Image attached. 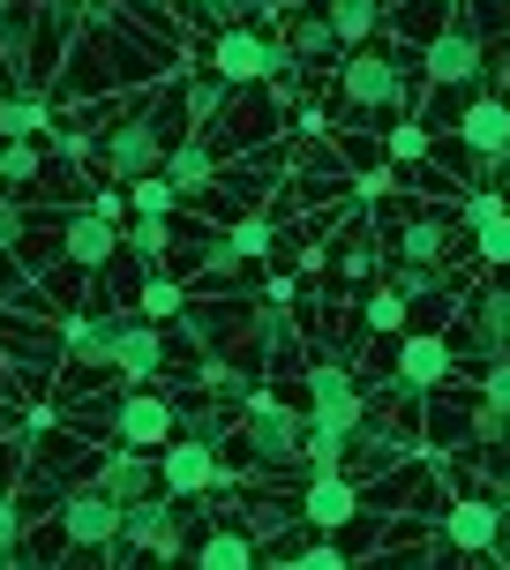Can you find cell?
Instances as JSON below:
<instances>
[{
	"instance_id": "obj_1",
	"label": "cell",
	"mask_w": 510,
	"mask_h": 570,
	"mask_svg": "<svg viewBox=\"0 0 510 570\" xmlns=\"http://www.w3.org/2000/svg\"><path fill=\"white\" fill-rule=\"evenodd\" d=\"M375 405L369 391L353 383V368H339V361H315L308 368V473H331V465H345V451H353V428L369 421Z\"/></svg>"
},
{
	"instance_id": "obj_2",
	"label": "cell",
	"mask_w": 510,
	"mask_h": 570,
	"mask_svg": "<svg viewBox=\"0 0 510 570\" xmlns=\"http://www.w3.org/2000/svg\"><path fill=\"white\" fill-rule=\"evenodd\" d=\"M241 451L255 473H308V405H285L278 391H248L241 399Z\"/></svg>"
},
{
	"instance_id": "obj_3",
	"label": "cell",
	"mask_w": 510,
	"mask_h": 570,
	"mask_svg": "<svg viewBox=\"0 0 510 570\" xmlns=\"http://www.w3.org/2000/svg\"><path fill=\"white\" fill-rule=\"evenodd\" d=\"M398 106H405V60L375 53V46L345 53V68H339V114L345 120H383V128H391Z\"/></svg>"
},
{
	"instance_id": "obj_4",
	"label": "cell",
	"mask_w": 510,
	"mask_h": 570,
	"mask_svg": "<svg viewBox=\"0 0 510 570\" xmlns=\"http://www.w3.org/2000/svg\"><path fill=\"white\" fill-rule=\"evenodd\" d=\"M301 68V53L285 38H263L255 23H233V30H210V76H226L233 90L241 83H285Z\"/></svg>"
},
{
	"instance_id": "obj_5",
	"label": "cell",
	"mask_w": 510,
	"mask_h": 570,
	"mask_svg": "<svg viewBox=\"0 0 510 570\" xmlns=\"http://www.w3.org/2000/svg\"><path fill=\"white\" fill-rule=\"evenodd\" d=\"M90 158H98V173H114V180H143V173L166 166V136H158L150 114H120L106 136L90 142Z\"/></svg>"
},
{
	"instance_id": "obj_6",
	"label": "cell",
	"mask_w": 510,
	"mask_h": 570,
	"mask_svg": "<svg viewBox=\"0 0 510 570\" xmlns=\"http://www.w3.org/2000/svg\"><path fill=\"white\" fill-rule=\"evenodd\" d=\"M114 443H136V451H166L173 435H180V399H166L158 383H136V391H120L114 399Z\"/></svg>"
},
{
	"instance_id": "obj_7",
	"label": "cell",
	"mask_w": 510,
	"mask_h": 570,
	"mask_svg": "<svg viewBox=\"0 0 510 570\" xmlns=\"http://www.w3.org/2000/svg\"><path fill=\"white\" fill-rule=\"evenodd\" d=\"M233 473L218 465V443H203V435H173L166 451H158V488H166L173 503H203V495H218Z\"/></svg>"
},
{
	"instance_id": "obj_8",
	"label": "cell",
	"mask_w": 510,
	"mask_h": 570,
	"mask_svg": "<svg viewBox=\"0 0 510 570\" xmlns=\"http://www.w3.org/2000/svg\"><path fill=\"white\" fill-rule=\"evenodd\" d=\"M120 518H128V503H114L98 481L60 495V533H68V548H76V556H106V548L120 541Z\"/></svg>"
},
{
	"instance_id": "obj_9",
	"label": "cell",
	"mask_w": 510,
	"mask_h": 570,
	"mask_svg": "<svg viewBox=\"0 0 510 570\" xmlns=\"http://www.w3.org/2000/svg\"><path fill=\"white\" fill-rule=\"evenodd\" d=\"M353 518H361V481H353L345 465L301 481V525H308V533H345Z\"/></svg>"
},
{
	"instance_id": "obj_10",
	"label": "cell",
	"mask_w": 510,
	"mask_h": 570,
	"mask_svg": "<svg viewBox=\"0 0 510 570\" xmlns=\"http://www.w3.org/2000/svg\"><path fill=\"white\" fill-rule=\"evenodd\" d=\"M458 353H473V361H496L510 353V271L496 285H481L473 301H465V331H458Z\"/></svg>"
},
{
	"instance_id": "obj_11",
	"label": "cell",
	"mask_w": 510,
	"mask_h": 570,
	"mask_svg": "<svg viewBox=\"0 0 510 570\" xmlns=\"http://www.w3.org/2000/svg\"><path fill=\"white\" fill-rule=\"evenodd\" d=\"M120 541L150 548V556H188V525H180V511H173V495L158 488V495H143V503H128V518H120Z\"/></svg>"
},
{
	"instance_id": "obj_12",
	"label": "cell",
	"mask_w": 510,
	"mask_h": 570,
	"mask_svg": "<svg viewBox=\"0 0 510 570\" xmlns=\"http://www.w3.org/2000/svg\"><path fill=\"white\" fill-rule=\"evenodd\" d=\"M421 68H428V83H435V90H473V83H481V68H488V46L473 38V30H435L428 53H421Z\"/></svg>"
},
{
	"instance_id": "obj_13",
	"label": "cell",
	"mask_w": 510,
	"mask_h": 570,
	"mask_svg": "<svg viewBox=\"0 0 510 570\" xmlns=\"http://www.w3.org/2000/svg\"><path fill=\"white\" fill-rule=\"evenodd\" d=\"M503 525H510V518H503V503H496V495H458L451 518H443L435 533H443V548H451V556H488Z\"/></svg>"
},
{
	"instance_id": "obj_14",
	"label": "cell",
	"mask_w": 510,
	"mask_h": 570,
	"mask_svg": "<svg viewBox=\"0 0 510 570\" xmlns=\"http://www.w3.org/2000/svg\"><path fill=\"white\" fill-rule=\"evenodd\" d=\"M128 240H120V218L106 210H76V218H60V256L76 263V271H106Z\"/></svg>"
},
{
	"instance_id": "obj_15",
	"label": "cell",
	"mask_w": 510,
	"mask_h": 570,
	"mask_svg": "<svg viewBox=\"0 0 510 570\" xmlns=\"http://www.w3.org/2000/svg\"><path fill=\"white\" fill-rule=\"evenodd\" d=\"M90 481L106 488L114 503H143V495H158V451H136V443H120V451L90 458Z\"/></svg>"
},
{
	"instance_id": "obj_16",
	"label": "cell",
	"mask_w": 510,
	"mask_h": 570,
	"mask_svg": "<svg viewBox=\"0 0 510 570\" xmlns=\"http://www.w3.org/2000/svg\"><path fill=\"white\" fill-rule=\"evenodd\" d=\"M458 142H465L473 158H510V98H503V90L465 98V114H458Z\"/></svg>"
},
{
	"instance_id": "obj_17",
	"label": "cell",
	"mask_w": 510,
	"mask_h": 570,
	"mask_svg": "<svg viewBox=\"0 0 510 570\" xmlns=\"http://www.w3.org/2000/svg\"><path fill=\"white\" fill-rule=\"evenodd\" d=\"M136 323V308H98V315H76L68 323V361L76 368H114L120 353V331Z\"/></svg>"
},
{
	"instance_id": "obj_18",
	"label": "cell",
	"mask_w": 510,
	"mask_h": 570,
	"mask_svg": "<svg viewBox=\"0 0 510 570\" xmlns=\"http://www.w3.org/2000/svg\"><path fill=\"white\" fill-rule=\"evenodd\" d=\"M391 361L405 383H421V391H435V383H451L458 375V345L435 338V331H405V338L391 345Z\"/></svg>"
},
{
	"instance_id": "obj_19",
	"label": "cell",
	"mask_w": 510,
	"mask_h": 570,
	"mask_svg": "<svg viewBox=\"0 0 510 570\" xmlns=\"http://www.w3.org/2000/svg\"><path fill=\"white\" fill-rule=\"evenodd\" d=\"M114 375H120V391H136V383H158V375H166V331H158L150 315H136V323L120 331Z\"/></svg>"
},
{
	"instance_id": "obj_20",
	"label": "cell",
	"mask_w": 510,
	"mask_h": 570,
	"mask_svg": "<svg viewBox=\"0 0 510 570\" xmlns=\"http://www.w3.org/2000/svg\"><path fill=\"white\" fill-rule=\"evenodd\" d=\"M0 353H8V368H23V375H53V361L68 353V338H53V331H23V323H0Z\"/></svg>"
},
{
	"instance_id": "obj_21",
	"label": "cell",
	"mask_w": 510,
	"mask_h": 570,
	"mask_svg": "<svg viewBox=\"0 0 510 570\" xmlns=\"http://www.w3.org/2000/svg\"><path fill=\"white\" fill-rule=\"evenodd\" d=\"M188 556H196L203 570H248V563H263V541H255V533H241V525H210Z\"/></svg>"
},
{
	"instance_id": "obj_22",
	"label": "cell",
	"mask_w": 510,
	"mask_h": 570,
	"mask_svg": "<svg viewBox=\"0 0 510 570\" xmlns=\"http://www.w3.org/2000/svg\"><path fill=\"white\" fill-rule=\"evenodd\" d=\"M443 248H451V226H443L435 210H413V218L398 226V256H413V263H443Z\"/></svg>"
},
{
	"instance_id": "obj_23",
	"label": "cell",
	"mask_w": 510,
	"mask_h": 570,
	"mask_svg": "<svg viewBox=\"0 0 510 570\" xmlns=\"http://www.w3.org/2000/svg\"><path fill=\"white\" fill-rule=\"evenodd\" d=\"M166 173H173L180 196H196V188H210L218 158H210V142H203V136H188V142H173V150H166Z\"/></svg>"
},
{
	"instance_id": "obj_24",
	"label": "cell",
	"mask_w": 510,
	"mask_h": 570,
	"mask_svg": "<svg viewBox=\"0 0 510 570\" xmlns=\"http://www.w3.org/2000/svg\"><path fill=\"white\" fill-rule=\"evenodd\" d=\"M136 315H150V323H173V315H188V285L166 278V271H143V285H136Z\"/></svg>"
},
{
	"instance_id": "obj_25",
	"label": "cell",
	"mask_w": 510,
	"mask_h": 570,
	"mask_svg": "<svg viewBox=\"0 0 510 570\" xmlns=\"http://www.w3.org/2000/svg\"><path fill=\"white\" fill-rule=\"evenodd\" d=\"M285 46H293V53H301V60H323V53H331V46H345V38H339V23H331L323 8H301V16L285 23Z\"/></svg>"
},
{
	"instance_id": "obj_26",
	"label": "cell",
	"mask_w": 510,
	"mask_h": 570,
	"mask_svg": "<svg viewBox=\"0 0 510 570\" xmlns=\"http://www.w3.org/2000/svg\"><path fill=\"white\" fill-rule=\"evenodd\" d=\"M391 285L405 293V301H435V293H458V278L443 271V263H413V256H398V263H391Z\"/></svg>"
},
{
	"instance_id": "obj_27",
	"label": "cell",
	"mask_w": 510,
	"mask_h": 570,
	"mask_svg": "<svg viewBox=\"0 0 510 570\" xmlns=\"http://www.w3.org/2000/svg\"><path fill=\"white\" fill-rule=\"evenodd\" d=\"M46 120H53V106H46L38 90H8V98H0V142L8 136H46Z\"/></svg>"
},
{
	"instance_id": "obj_28",
	"label": "cell",
	"mask_w": 510,
	"mask_h": 570,
	"mask_svg": "<svg viewBox=\"0 0 510 570\" xmlns=\"http://www.w3.org/2000/svg\"><path fill=\"white\" fill-rule=\"evenodd\" d=\"M323 16L339 23L345 46H369L375 30H383V0H323Z\"/></svg>"
},
{
	"instance_id": "obj_29",
	"label": "cell",
	"mask_w": 510,
	"mask_h": 570,
	"mask_svg": "<svg viewBox=\"0 0 510 570\" xmlns=\"http://www.w3.org/2000/svg\"><path fill=\"white\" fill-rule=\"evenodd\" d=\"M405 308H413V301H405L398 285H375L369 301H361V323H369L375 338H398V331H405Z\"/></svg>"
},
{
	"instance_id": "obj_30",
	"label": "cell",
	"mask_w": 510,
	"mask_h": 570,
	"mask_svg": "<svg viewBox=\"0 0 510 570\" xmlns=\"http://www.w3.org/2000/svg\"><path fill=\"white\" fill-rule=\"evenodd\" d=\"M226 405H218V391H210V399H180V435H203V443H218V435H226Z\"/></svg>"
},
{
	"instance_id": "obj_31",
	"label": "cell",
	"mask_w": 510,
	"mask_h": 570,
	"mask_svg": "<svg viewBox=\"0 0 510 570\" xmlns=\"http://www.w3.org/2000/svg\"><path fill=\"white\" fill-rule=\"evenodd\" d=\"M120 240H128V256H136V263H158V256L173 248V226H166V218H143V210H136V226H120Z\"/></svg>"
},
{
	"instance_id": "obj_32",
	"label": "cell",
	"mask_w": 510,
	"mask_h": 570,
	"mask_svg": "<svg viewBox=\"0 0 510 570\" xmlns=\"http://www.w3.org/2000/svg\"><path fill=\"white\" fill-rule=\"evenodd\" d=\"M473 248H481L488 271H510V203L496 210V218H481V226H473Z\"/></svg>"
},
{
	"instance_id": "obj_33",
	"label": "cell",
	"mask_w": 510,
	"mask_h": 570,
	"mask_svg": "<svg viewBox=\"0 0 510 570\" xmlns=\"http://www.w3.org/2000/svg\"><path fill=\"white\" fill-rule=\"evenodd\" d=\"M46 158H38V136H8L0 142V180H38Z\"/></svg>"
},
{
	"instance_id": "obj_34",
	"label": "cell",
	"mask_w": 510,
	"mask_h": 570,
	"mask_svg": "<svg viewBox=\"0 0 510 570\" xmlns=\"http://www.w3.org/2000/svg\"><path fill=\"white\" fill-rule=\"evenodd\" d=\"M188 16L210 23V30H233V23H255V16H263V0H196Z\"/></svg>"
},
{
	"instance_id": "obj_35",
	"label": "cell",
	"mask_w": 510,
	"mask_h": 570,
	"mask_svg": "<svg viewBox=\"0 0 510 570\" xmlns=\"http://www.w3.org/2000/svg\"><path fill=\"white\" fill-rule=\"evenodd\" d=\"M226 106H233V83H226V76H196V83H188V114H196V120H218Z\"/></svg>"
},
{
	"instance_id": "obj_36",
	"label": "cell",
	"mask_w": 510,
	"mask_h": 570,
	"mask_svg": "<svg viewBox=\"0 0 510 570\" xmlns=\"http://www.w3.org/2000/svg\"><path fill=\"white\" fill-rule=\"evenodd\" d=\"M271 240H278L271 218H233V248H241V263H263V256H271Z\"/></svg>"
},
{
	"instance_id": "obj_37",
	"label": "cell",
	"mask_w": 510,
	"mask_h": 570,
	"mask_svg": "<svg viewBox=\"0 0 510 570\" xmlns=\"http://www.w3.org/2000/svg\"><path fill=\"white\" fill-rule=\"evenodd\" d=\"M421 150H428V128H421V120H391V128H383V158H405V166H413Z\"/></svg>"
},
{
	"instance_id": "obj_38",
	"label": "cell",
	"mask_w": 510,
	"mask_h": 570,
	"mask_svg": "<svg viewBox=\"0 0 510 570\" xmlns=\"http://www.w3.org/2000/svg\"><path fill=\"white\" fill-rule=\"evenodd\" d=\"M481 405H496V413H510V353H496V361H481Z\"/></svg>"
},
{
	"instance_id": "obj_39",
	"label": "cell",
	"mask_w": 510,
	"mask_h": 570,
	"mask_svg": "<svg viewBox=\"0 0 510 570\" xmlns=\"http://www.w3.org/2000/svg\"><path fill=\"white\" fill-rule=\"evenodd\" d=\"M203 391H218V399H248V375H241V368H218V361H203Z\"/></svg>"
},
{
	"instance_id": "obj_40",
	"label": "cell",
	"mask_w": 510,
	"mask_h": 570,
	"mask_svg": "<svg viewBox=\"0 0 510 570\" xmlns=\"http://www.w3.org/2000/svg\"><path fill=\"white\" fill-rule=\"evenodd\" d=\"M0 548H23V503L0 495Z\"/></svg>"
},
{
	"instance_id": "obj_41",
	"label": "cell",
	"mask_w": 510,
	"mask_h": 570,
	"mask_svg": "<svg viewBox=\"0 0 510 570\" xmlns=\"http://www.w3.org/2000/svg\"><path fill=\"white\" fill-rule=\"evenodd\" d=\"M503 203H510V196H496V188H481V196H465V210H458V218H465V226H481V218H496Z\"/></svg>"
},
{
	"instance_id": "obj_42",
	"label": "cell",
	"mask_w": 510,
	"mask_h": 570,
	"mask_svg": "<svg viewBox=\"0 0 510 570\" xmlns=\"http://www.w3.org/2000/svg\"><path fill=\"white\" fill-rule=\"evenodd\" d=\"M23 8H30V0H0V23H8V16H23Z\"/></svg>"
},
{
	"instance_id": "obj_43",
	"label": "cell",
	"mask_w": 510,
	"mask_h": 570,
	"mask_svg": "<svg viewBox=\"0 0 510 570\" xmlns=\"http://www.w3.org/2000/svg\"><path fill=\"white\" fill-rule=\"evenodd\" d=\"M496 503H503V518H510V465H503V488H496Z\"/></svg>"
},
{
	"instance_id": "obj_44",
	"label": "cell",
	"mask_w": 510,
	"mask_h": 570,
	"mask_svg": "<svg viewBox=\"0 0 510 570\" xmlns=\"http://www.w3.org/2000/svg\"><path fill=\"white\" fill-rule=\"evenodd\" d=\"M0 98H8V60H0Z\"/></svg>"
},
{
	"instance_id": "obj_45",
	"label": "cell",
	"mask_w": 510,
	"mask_h": 570,
	"mask_svg": "<svg viewBox=\"0 0 510 570\" xmlns=\"http://www.w3.org/2000/svg\"><path fill=\"white\" fill-rule=\"evenodd\" d=\"M503 83H510V46H503Z\"/></svg>"
},
{
	"instance_id": "obj_46",
	"label": "cell",
	"mask_w": 510,
	"mask_h": 570,
	"mask_svg": "<svg viewBox=\"0 0 510 570\" xmlns=\"http://www.w3.org/2000/svg\"><path fill=\"white\" fill-rule=\"evenodd\" d=\"M263 8H271V0H263ZM278 8H293V0H278Z\"/></svg>"
},
{
	"instance_id": "obj_47",
	"label": "cell",
	"mask_w": 510,
	"mask_h": 570,
	"mask_svg": "<svg viewBox=\"0 0 510 570\" xmlns=\"http://www.w3.org/2000/svg\"><path fill=\"white\" fill-rule=\"evenodd\" d=\"M180 8H196V0H180Z\"/></svg>"
},
{
	"instance_id": "obj_48",
	"label": "cell",
	"mask_w": 510,
	"mask_h": 570,
	"mask_svg": "<svg viewBox=\"0 0 510 570\" xmlns=\"http://www.w3.org/2000/svg\"><path fill=\"white\" fill-rule=\"evenodd\" d=\"M503 98H510V83H503Z\"/></svg>"
}]
</instances>
